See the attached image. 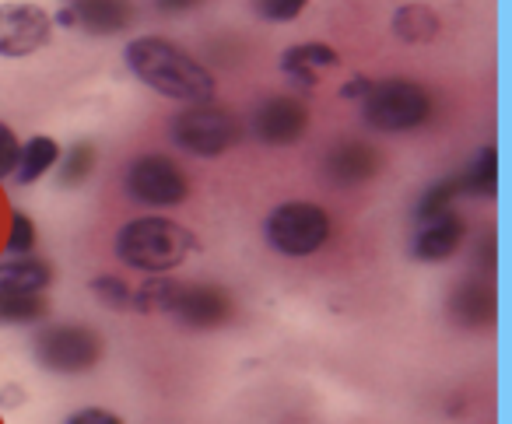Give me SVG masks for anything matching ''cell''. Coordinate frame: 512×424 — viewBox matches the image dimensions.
<instances>
[{"mask_svg": "<svg viewBox=\"0 0 512 424\" xmlns=\"http://www.w3.org/2000/svg\"><path fill=\"white\" fill-rule=\"evenodd\" d=\"M127 67L137 74V81L155 88L165 99L200 106V102H211L214 95V74L169 39H134L127 46Z\"/></svg>", "mask_w": 512, "mask_h": 424, "instance_id": "cell-1", "label": "cell"}, {"mask_svg": "<svg viewBox=\"0 0 512 424\" xmlns=\"http://www.w3.org/2000/svg\"><path fill=\"white\" fill-rule=\"evenodd\" d=\"M130 309L141 312H165L176 323L193 330H218L232 319V295L214 284H186L172 277H148L134 291Z\"/></svg>", "mask_w": 512, "mask_h": 424, "instance_id": "cell-2", "label": "cell"}, {"mask_svg": "<svg viewBox=\"0 0 512 424\" xmlns=\"http://www.w3.org/2000/svg\"><path fill=\"white\" fill-rule=\"evenodd\" d=\"M193 249L197 235L169 218H137L116 235V256L148 277H165L169 270L183 267Z\"/></svg>", "mask_w": 512, "mask_h": 424, "instance_id": "cell-3", "label": "cell"}, {"mask_svg": "<svg viewBox=\"0 0 512 424\" xmlns=\"http://www.w3.org/2000/svg\"><path fill=\"white\" fill-rule=\"evenodd\" d=\"M365 123L383 134H400V130H414L432 116V95L421 85L404 78L376 81L372 92L362 102Z\"/></svg>", "mask_w": 512, "mask_h": 424, "instance_id": "cell-4", "label": "cell"}, {"mask_svg": "<svg viewBox=\"0 0 512 424\" xmlns=\"http://www.w3.org/2000/svg\"><path fill=\"white\" fill-rule=\"evenodd\" d=\"M264 239L281 256H313L327 246L330 218L323 207L306 204V200H292V204H281L267 214Z\"/></svg>", "mask_w": 512, "mask_h": 424, "instance_id": "cell-5", "label": "cell"}, {"mask_svg": "<svg viewBox=\"0 0 512 424\" xmlns=\"http://www.w3.org/2000/svg\"><path fill=\"white\" fill-rule=\"evenodd\" d=\"M32 358L57 375H81L102 361V337L78 323L39 326L32 337Z\"/></svg>", "mask_w": 512, "mask_h": 424, "instance_id": "cell-6", "label": "cell"}, {"mask_svg": "<svg viewBox=\"0 0 512 424\" xmlns=\"http://www.w3.org/2000/svg\"><path fill=\"white\" fill-rule=\"evenodd\" d=\"M239 137H242L239 120H235L228 109L207 106V102L190 106L186 113H179L176 120H172V141L183 151L200 155V158L225 155L228 148L239 144Z\"/></svg>", "mask_w": 512, "mask_h": 424, "instance_id": "cell-7", "label": "cell"}, {"mask_svg": "<svg viewBox=\"0 0 512 424\" xmlns=\"http://www.w3.org/2000/svg\"><path fill=\"white\" fill-rule=\"evenodd\" d=\"M127 193L130 200L144 207H176L186 200L190 186H186V176L172 158L162 155H141L134 165L127 169Z\"/></svg>", "mask_w": 512, "mask_h": 424, "instance_id": "cell-8", "label": "cell"}, {"mask_svg": "<svg viewBox=\"0 0 512 424\" xmlns=\"http://www.w3.org/2000/svg\"><path fill=\"white\" fill-rule=\"evenodd\" d=\"M53 36V22L39 4L8 0L0 4V57L22 60L39 53Z\"/></svg>", "mask_w": 512, "mask_h": 424, "instance_id": "cell-9", "label": "cell"}, {"mask_svg": "<svg viewBox=\"0 0 512 424\" xmlns=\"http://www.w3.org/2000/svg\"><path fill=\"white\" fill-rule=\"evenodd\" d=\"M309 127V109L292 95H274L253 113V134L264 144H295Z\"/></svg>", "mask_w": 512, "mask_h": 424, "instance_id": "cell-10", "label": "cell"}, {"mask_svg": "<svg viewBox=\"0 0 512 424\" xmlns=\"http://www.w3.org/2000/svg\"><path fill=\"white\" fill-rule=\"evenodd\" d=\"M463 218L449 207L432 218H418V232L411 239V256L421 263H442L449 256H456V249L463 246Z\"/></svg>", "mask_w": 512, "mask_h": 424, "instance_id": "cell-11", "label": "cell"}, {"mask_svg": "<svg viewBox=\"0 0 512 424\" xmlns=\"http://www.w3.org/2000/svg\"><path fill=\"white\" fill-rule=\"evenodd\" d=\"M64 8H71L74 29H85L92 36H113L134 18L130 0H64Z\"/></svg>", "mask_w": 512, "mask_h": 424, "instance_id": "cell-12", "label": "cell"}, {"mask_svg": "<svg viewBox=\"0 0 512 424\" xmlns=\"http://www.w3.org/2000/svg\"><path fill=\"white\" fill-rule=\"evenodd\" d=\"M53 281V270L39 256H4L0 260V291H29L43 295Z\"/></svg>", "mask_w": 512, "mask_h": 424, "instance_id": "cell-13", "label": "cell"}, {"mask_svg": "<svg viewBox=\"0 0 512 424\" xmlns=\"http://www.w3.org/2000/svg\"><path fill=\"white\" fill-rule=\"evenodd\" d=\"M376 165H379L376 151L365 148V144H358V141H348L330 155L327 172L337 186H358L369 176H376Z\"/></svg>", "mask_w": 512, "mask_h": 424, "instance_id": "cell-14", "label": "cell"}, {"mask_svg": "<svg viewBox=\"0 0 512 424\" xmlns=\"http://www.w3.org/2000/svg\"><path fill=\"white\" fill-rule=\"evenodd\" d=\"M57 162H60V144L53 141V137H32V141H25L22 148H18V165L11 176L22 186H29V183H36V179H43Z\"/></svg>", "mask_w": 512, "mask_h": 424, "instance_id": "cell-15", "label": "cell"}, {"mask_svg": "<svg viewBox=\"0 0 512 424\" xmlns=\"http://www.w3.org/2000/svg\"><path fill=\"white\" fill-rule=\"evenodd\" d=\"M439 29H442L439 15H435L428 4H404V8H397V15H393V36L407 46L428 43V39L439 36Z\"/></svg>", "mask_w": 512, "mask_h": 424, "instance_id": "cell-16", "label": "cell"}, {"mask_svg": "<svg viewBox=\"0 0 512 424\" xmlns=\"http://www.w3.org/2000/svg\"><path fill=\"white\" fill-rule=\"evenodd\" d=\"M341 57H337L334 46L327 43H299V46H288L281 53V71H309V74H320L327 67H337Z\"/></svg>", "mask_w": 512, "mask_h": 424, "instance_id": "cell-17", "label": "cell"}, {"mask_svg": "<svg viewBox=\"0 0 512 424\" xmlns=\"http://www.w3.org/2000/svg\"><path fill=\"white\" fill-rule=\"evenodd\" d=\"M50 312V302L43 295L29 291H0V323H39Z\"/></svg>", "mask_w": 512, "mask_h": 424, "instance_id": "cell-18", "label": "cell"}, {"mask_svg": "<svg viewBox=\"0 0 512 424\" xmlns=\"http://www.w3.org/2000/svg\"><path fill=\"white\" fill-rule=\"evenodd\" d=\"M460 190L470 193V197H495V148H488L474 162V169L463 172Z\"/></svg>", "mask_w": 512, "mask_h": 424, "instance_id": "cell-19", "label": "cell"}, {"mask_svg": "<svg viewBox=\"0 0 512 424\" xmlns=\"http://www.w3.org/2000/svg\"><path fill=\"white\" fill-rule=\"evenodd\" d=\"M95 172V148L92 144H74L60 158V186H81Z\"/></svg>", "mask_w": 512, "mask_h": 424, "instance_id": "cell-20", "label": "cell"}, {"mask_svg": "<svg viewBox=\"0 0 512 424\" xmlns=\"http://www.w3.org/2000/svg\"><path fill=\"white\" fill-rule=\"evenodd\" d=\"M92 291L95 298H99L106 309H130V302H134V288H130L127 281H123L120 274H102L92 281Z\"/></svg>", "mask_w": 512, "mask_h": 424, "instance_id": "cell-21", "label": "cell"}, {"mask_svg": "<svg viewBox=\"0 0 512 424\" xmlns=\"http://www.w3.org/2000/svg\"><path fill=\"white\" fill-rule=\"evenodd\" d=\"M456 197H463L460 176H456V179H442V183L428 186V193L421 197V204H418V218H432V214H439V211H449Z\"/></svg>", "mask_w": 512, "mask_h": 424, "instance_id": "cell-22", "label": "cell"}, {"mask_svg": "<svg viewBox=\"0 0 512 424\" xmlns=\"http://www.w3.org/2000/svg\"><path fill=\"white\" fill-rule=\"evenodd\" d=\"M32 249H36V225L29 221V214L15 211L8 228V256H32Z\"/></svg>", "mask_w": 512, "mask_h": 424, "instance_id": "cell-23", "label": "cell"}, {"mask_svg": "<svg viewBox=\"0 0 512 424\" xmlns=\"http://www.w3.org/2000/svg\"><path fill=\"white\" fill-rule=\"evenodd\" d=\"M309 0H253V11L264 22H274V25H285V22H295V18L306 11Z\"/></svg>", "mask_w": 512, "mask_h": 424, "instance_id": "cell-24", "label": "cell"}, {"mask_svg": "<svg viewBox=\"0 0 512 424\" xmlns=\"http://www.w3.org/2000/svg\"><path fill=\"white\" fill-rule=\"evenodd\" d=\"M18 137H15V130L8 127V123H0V179H8L11 172H15V165H18Z\"/></svg>", "mask_w": 512, "mask_h": 424, "instance_id": "cell-25", "label": "cell"}, {"mask_svg": "<svg viewBox=\"0 0 512 424\" xmlns=\"http://www.w3.org/2000/svg\"><path fill=\"white\" fill-rule=\"evenodd\" d=\"M64 424H123V421L113 414V410H102V407H81V410H74V414L67 417Z\"/></svg>", "mask_w": 512, "mask_h": 424, "instance_id": "cell-26", "label": "cell"}, {"mask_svg": "<svg viewBox=\"0 0 512 424\" xmlns=\"http://www.w3.org/2000/svg\"><path fill=\"white\" fill-rule=\"evenodd\" d=\"M372 85H376L372 78H365V74H355L348 85H341V99L344 102H365V95L372 92Z\"/></svg>", "mask_w": 512, "mask_h": 424, "instance_id": "cell-27", "label": "cell"}, {"mask_svg": "<svg viewBox=\"0 0 512 424\" xmlns=\"http://www.w3.org/2000/svg\"><path fill=\"white\" fill-rule=\"evenodd\" d=\"M158 4H162L165 11H172V8H193V4H197V0H158Z\"/></svg>", "mask_w": 512, "mask_h": 424, "instance_id": "cell-28", "label": "cell"}]
</instances>
